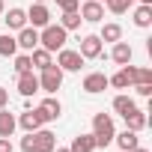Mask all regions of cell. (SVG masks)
I'll return each mask as SVG.
<instances>
[{"label": "cell", "instance_id": "obj_35", "mask_svg": "<svg viewBox=\"0 0 152 152\" xmlns=\"http://www.w3.org/2000/svg\"><path fill=\"white\" fill-rule=\"evenodd\" d=\"M6 12V3H3V0H0V15H3Z\"/></svg>", "mask_w": 152, "mask_h": 152}, {"label": "cell", "instance_id": "obj_12", "mask_svg": "<svg viewBox=\"0 0 152 152\" xmlns=\"http://www.w3.org/2000/svg\"><path fill=\"white\" fill-rule=\"evenodd\" d=\"M15 42H18V48L33 51V48H39V30L36 27H21L18 36H15Z\"/></svg>", "mask_w": 152, "mask_h": 152}, {"label": "cell", "instance_id": "obj_34", "mask_svg": "<svg viewBox=\"0 0 152 152\" xmlns=\"http://www.w3.org/2000/svg\"><path fill=\"white\" fill-rule=\"evenodd\" d=\"M0 152H12V140L9 137H0Z\"/></svg>", "mask_w": 152, "mask_h": 152}, {"label": "cell", "instance_id": "obj_22", "mask_svg": "<svg viewBox=\"0 0 152 152\" xmlns=\"http://www.w3.org/2000/svg\"><path fill=\"white\" fill-rule=\"evenodd\" d=\"M149 24H152V6H143V3H140V6L134 9V27L146 30Z\"/></svg>", "mask_w": 152, "mask_h": 152}, {"label": "cell", "instance_id": "obj_17", "mask_svg": "<svg viewBox=\"0 0 152 152\" xmlns=\"http://www.w3.org/2000/svg\"><path fill=\"white\" fill-rule=\"evenodd\" d=\"M113 140H116V146H119V152H131V149H137V131H122V134H113Z\"/></svg>", "mask_w": 152, "mask_h": 152}, {"label": "cell", "instance_id": "obj_28", "mask_svg": "<svg viewBox=\"0 0 152 152\" xmlns=\"http://www.w3.org/2000/svg\"><path fill=\"white\" fill-rule=\"evenodd\" d=\"M15 72H33V63H30V54H18L15 57Z\"/></svg>", "mask_w": 152, "mask_h": 152}, {"label": "cell", "instance_id": "obj_4", "mask_svg": "<svg viewBox=\"0 0 152 152\" xmlns=\"http://www.w3.org/2000/svg\"><path fill=\"white\" fill-rule=\"evenodd\" d=\"M134 81H137V66H122L113 78H107V87H116V90H128V87H134Z\"/></svg>", "mask_w": 152, "mask_h": 152}, {"label": "cell", "instance_id": "obj_39", "mask_svg": "<svg viewBox=\"0 0 152 152\" xmlns=\"http://www.w3.org/2000/svg\"><path fill=\"white\" fill-rule=\"evenodd\" d=\"M33 3H45V0H33Z\"/></svg>", "mask_w": 152, "mask_h": 152}, {"label": "cell", "instance_id": "obj_33", "mask_svg": "<svg viewBox=\"0 0 152 152\" xmlns=\"http://www.w3.org/2000/svg\"><path fill=\"white\" fill-rule=\"evenodd\" d=\"M6 104H9V90L0 87V107H6Z\"/></svg>", "mask_w": 152, "mask_h": 152}, {"label": "cell", "instance_id": "obj_37", "mask_svg": "<svg viewBox=\"0 0 152 152\" xmlns=\"http://www.w3.org/2000/svg\"><path fill=\"white\" fill-rule=\"evenodd\" d=\"M140 3H143V6H152V0H140Z\"/></svg>", "mask_w": 152, "mask_h": 152}, {"label": "cell", "instance_id": "obj_25", "mask_svg": "<svg viewBox=\"0 0 152 152\" xmlns=\"http://www.w3.org/2000/svg\"><path fill=\"white\" fill-rule=\"evenodd\" d=\"M99 39H102V42H119V39H122V27H119V24H104L102 33H99Z\"/></svg>", "mask_w": 152, "mask_h": 152}, {"label": "cell", "instance_id": "obj_3", "mask_svg": "<svg viewBox=\"0 0 152 152\" xmlns=\"http://www.w3.org/2000/svg\"><path fill=\"white\" fill-rule=\"evenodd\" d=\"M63 87V69L57 66V63H51L48 69H42V78H39V90H45V93H57Z\"/></svg>", "mask_w": 152, "mask_h": 152}, {"label": "cell", "instance_id": "obj_19", "mask_svg": "<svg viewBox=\"0 0 152 152\" xmlns=\"http://www.w3.org/2000/svg\"><path fill=\"white\" fill-rule=\"evenodd\" d=\"M30 63H33V69H48L51 63H54V57H51V51H45V48H33V54H30Z\"/></svg>", "mask_w": 152, "mask_h": 152}, {"label": "cell", "instance_id": "obj_23", "mask_svg": "<svg viewBox=\"0 0 152 152\" xmlns=\"http://www.w3.org/2000/svg\"><path fill=\"white\" fill-rule=\"evenodd\" d=\"M113 110H116L119 116H128L131 110H137V104H134L131 96H116V99H113Z\"/></svg>", "mask_w": 152, "mask_h": 152}, {"label": "cell", "instance_id": "obj_26", "mask_svg": "<svg viewBox=\"0 0 152 152\" xmlns=\"http://www.w3.org/2000/svg\"><path fill=\"white\" fill-rule=\"evenodd\" d=\"M81 21H84V18H81V12H78V9H75V12H63L60 27H63V30H78V27H81Z\"/></svg>", "mask_w": 152, "mask_h": 152}, {"label": "cell", "instance_id": "obj_27", "mask_svg": "<svg viewBox=\"0 0 152 152\" xmlns=\"http://www.w3.org/2000/svg\"><path fill=\"white\" fill-rule=\"evenodd\" d=\"M107 3V9L113 12V15H122V12H128L131 6H134V0H104Z\"/></svg>", "mask_w": 152, "mask_h": 152}, {"label": "cell", "instance_id": "obj_21", "mask_svg": "<svg viewBox=\"0 0 152 152\" xmlns=\"http://www.w3.org/2000/svg\"><path fill=\"white\" fill-rule=\"evenodd\" d=\"M15 125H18V119H15L6 107H0V137H12Z\"/></svg>", "mask_w": 152, "mask_h": 152}, {"label": "cell", "instance_id": "obj_20", "mask_svg": "<svg viewBox=\"0 0 152 152\" xmlns=\"http://www.w3.org/2000/svg\"><path fill=\"white\" fill-rule=\"evenodd\" d=\"M125 119V128L128 131H143L146 128V110H131L128 116H122Z\"/></svg>", "mask_w": 152, "mask_h": 152}, {"label": "cell", "instance_id": "obj_29", "mask_svg": "<svg viewBox=\"0 0 152 152\" xmlns=\"http://www.w3.org/2000/svg\"><path fill=\"white\" fill-rule=\"evenodd\" d=\"M57 6H60L63 12H75V9L81 6V0H57Z\"/></svg>", "mask_w": 152, "mask_h": 152}, {"label": "cell", "instance_id": "obj_14", "mask_svg": "<svg viewBox=\"0 0 152 152\" xmlns=\"http://www.w3.org/2000/svg\"><path fill=\"white\" fill-rule=\"evenodd\" d=\"M131 57H134V51H131V45L128 42H113V51H110V60L116 63V66H128L131 63Z\"/></svg>", "mask_w": 152, "mask_h": 152}, {"label": "cell", "instance_id": "obj_9", "mask_svg": "<svg viewBox=\"0 0 152 152\" xmlns=\"http://www.w3.org/2000/svg\"><path fill=\"white\" fill-rule=\"evenodd\" d=\"M102 51H104V45H102L99 36H84V39H81V51H78V54H81L84 60H99Z\"/></svg>", "mask_w": 152, "mask_h": 152}, {"label": "cell", "instance_id": "obj_6", "mask_svg": "<svg viewBox=\"0 0 152 152\" xmlns=\"http://www.w3.org/2000/svg\"><path fill=\"white\" fill-rule=\"evenodd\" d=\"M57 149V134L48 128L33 131V152H54Z\"/></svg>", "mask_w": 152, "mask_h": 152}, {"label": "cell", "instance_id": "obj_31", "mask_svg": "<svg viewBox=\"0 0 152 152\" xmlns=\"http://www.w3.org/2000/svg\"><path fill=\"white\" fill-rule=\"evenodd\" d=\"M134 90H137V96H143V99L152 96V84H134Z\"/></svg>", "mask_w": 152, "mask_h": 152}, {"label": "cell", "instance_id": "obj_38", "mask_svg": "<svg viewBox=\"0 0 152 152\" xmlns=\"http://www.w3.org/2000/svg\"><path fill=\"white\" fill-rule=\"evenodd\" d=\"M54 152H72V149H60V146H57V149H54Z\"/></svg>", "mask_w": 152, "mask_h": 152}, {"label": "cell", "instance_id": "obj_16", "mask_svg": "<svg viewBox=\"0 0 152 152\" xmlns=\"http://www.w3.org/2000/svg\"><path fill=\"white\" fill-rule=\"evenodd\" d=\"M18 125H21L24 131H39V128H42V116H39V110H24V113L18 116Z\"/></svg>", "mask_w": 152, "mask_h": 152}, {"label": "cell", "instance_id": "obj_15", "mask_svg": "<svg viewBox=\"0 0 152 152\" xmlns=\"http://www.w3.org/2000/svg\"><path fill=\"white\" fill-rule=\"evenodd\" d=\"M3 21H6V27H9V30H21V27H27V12H24V9H18V6H12V9L6 12V18H3Z\"/></svg>", "mask_w": 152, "mask_h": 152}, {"label": "cell", "instance_id": "obj_13", "mask_svg": "<svg viewBox=\"0 0 152 152\" xmlns=\"http://www.w3.org/2000/svg\"><path fill=\"white\" fill-rule=\"evenodd\" d=\"M18 93L24 96V99H30L33 93H39V78L33 72H21L18 75Z\"/></svg>", "mask_w": 152, "mask_h": 152}, {"label": "cell", "instance_id": "obj_10", "mask_svg": "<svg viewBox=\"0 0 152 152\" xmlns=\"http://www.w3.org/2000/svg\"><path fill=\"white\" fill-rule=\"evenodd\" d=\"M36 110H39L42 122H54V119H60V113H63V104H60L54 96H48V99H45V102H42Z\"/></svg>", "mask_w": 152, "mask_h": 152}, {"label": "cell", "instance_id": "obj_24", "mask_svg": "<svg viewBox=\"0 0 152 152\" xmlns=\"http://www.w3.org/2000/svg\"><path fill=\"white\" fill-rule=\"evenodd\" d=\"M15 54H18V42H15V36L3 33V36H0V57H15Z\"/></svg>", "mask_w": 152, "mask_h": 152}, {"label": "cell", "instance_id": "obj_36", "mask_svg": "<svg viewBox=\"0 0 152 152\" xmlns=\"http://www.w3.org/2000/svg\"><path fill=\"white\" fill-rule=\"evenodd\" d=\"M131 152H149V149H143V146H137V149H131Z\"/></svg>", "mask_w": 152, "mask_h": 152}, {"label": "cell", "instance_id": "obj_1", "mask_svg": "<svg viewBox=\"0 0 152 152\" xmlns=\"http://www.w3.org/2000/svg\"><path fill=\"white\" fill-rule=\"evenodd\" d=\"M113 116L110 113H96L93 116V137H96V149H104L113 143Z\"/></svg>", "mask_w": 152, "mask_h": 152}, {"label": "cell", "instance_id": "obj_7", "mask_svg": "<svg viewBox=\"0 0 152 152\" xmlns=\"http://www.w3.org/2000/svg\"><path fill=\"white\" fill-rule=\"evenodd\" d=\"M78 12H81V18H84L87 24H99V21L104 18V6L99 3V0H87V3H81Z\"/></svg>", "mask_w": 152, "mask_h": 152}, {"label": "cell", "instance_id": "obj_2", "mask_svg": "<svg viewBox=\"0 0 152 152\" xmlns=\"http://www.w3.org/2000/svg\"><path fill=\"white\" fill-rule=\"evenodd\" d=\"M66 33L69 30H63L60 24H48V27H42V33H39V48H45V51H60V48H66Z\"/></svg>", "mask_w": 152, "mask_h": 152}, {"label": "cell", "instance_id": "obj_18", "mask_svg": "<svg viewBox=\"0 0 152 152\" xmlns=\"http://www.w3.org/2000/svg\"><path fill=\"white\" fill-rule=\"evenodd\" d=\"M72 152H96V137L93 134H78L72 140V146H69Z\"/></svg>", "mask_w": 152, "mask_h": 152}, {"label": "cell", "instance_id": "obj_30", "mask_svg": "<svg viewBox=\"0 0 152 152\" xmlns=\"http://www.w3.org/2000/svg\"><path fill=\"white\" fill-rule=\"evenodd\" d=\"M134 84H152V69H137V81Z\"/></svg>", "mask_w": 152, "mask_h": 152}, {"label": "cell", "instance_id": "obj_11", "mask_svg": "<svg viewBox=\"0 0 152 152\" xmlns=\"http://www.w3.org/2000/svg\"><path fill=\"white\" fill-rule=\"evenodd\" d=\"M84 90H87L90 96L104 93V90H107V75H104V72H90L87 78H84Z\"/></svg>", "mask_w": 152, "mask_h": 152}, {"label": "cell", "instance_id": "obj_5", "mask_svg": "<svg viewBox=\"0 0 152 152\" xmlns=\"http://www.w3.org/2000/svg\"><path fill=\"white\" fill-rule=\"evenodd\" d=\"M57 66H60L63 72H81L84 57H81L78 51H72V48H60V51H57Z\"/></svg>", "mask_w": 152, "mask_h": 152}, {"label": "cell", "instance_id": "obj_8", "mask_svg": "<svg viewBox=\"0 0 152 152\" xmlns=\"http://www.w3.org/2000/svg\"><path fill=\"white\" fill-rule=\"evenodd\" d=\"M27 21H30V27H48L51 24V12H48V6L45 3H33L30 9H27Z\"/></svg>", "mask_w": 152, "mask_h": 152}, {"label": "cell", "instance_id": "obj_32", "mask_svg": "<svg viewBox=\"0 0 152 152\" xmlns=\"http://www.w3.org/2000/svg\"><path fill=\"white\" fill-rule=\"evenodd\" d=\"M21 149L24 152H33V131H27V137L21 140Z\"/></svg>", "mask_w": 152, "mask_h": 152}, {"label": "cell", "instance_id": "obj_40", "mask_svg": "<svg viewBox=\"0 0 152 152\" xmlns=\"http://www.w3.org/2000/svg\"><path fill=\"white\" fill-rule=\"evenodd\" d=\"M99 3H104V0H99Z\"/></svg>", "mask_w": 152, "mask_h": 152}]
</instances>
